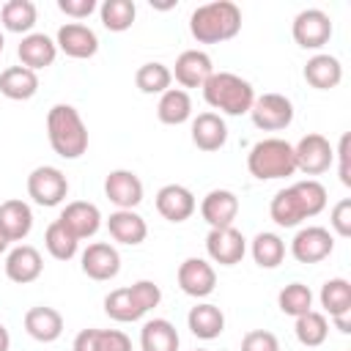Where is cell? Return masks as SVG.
<instances>
[{
	"mask_svg": "<svg viewBox=\"0 0 351 351\" xmlns=\"http://www.w3.org/2000/svg\"><path fill=\"white\" fill-rule=\"evenodd\" d=\"M241 30V8L230 0H214L197 5L189 16V33L197 44H222L239 36Z\"/></svg>",
	"mask_w": 351,
	"mask_h": 351,
	"instance_id": "1",
	"label": "cell"
},
{
	"mask_svg": "<svg viewBox=\"0 0 351 351\" xmlns=\"http://www.w3.org/2000/svg\"><path fill=\"white\" fill-rule=\"evenodd\" d=\"M47 137L60 159H80L88 151V126L77 107L52 104L47 112Z\"/></svg>",
	"mask_w": 351,
	"mask_h": 351,
	"instance_id": "2",
	"label": "cell"
},
{
	"mask_svg": "<svg viewBox=\"0 0 351 351\" xmlns=\"http://www.w3.org/2000/svg\"><path fill=\"white\" fill-rule=\"evenodd\" d=\"M203 99L211 110L225 115H244L255 101V88L250 80L233 71H214L203 85Z\"/></svg>",
	"mask_w": 351,
	"mask_h": 351,
	"instance_id": "3",
	"label": "cell"
},
{
	"mask_svg": "<svg viewBox=\"0 0 351 351\" xmlns=\"http://www.w3.org/2000/svg\"><path fill=\"white\" fill-rule=\"evenodd\" d=\"M162 302V291L154 280H137L134 285L115 288L104 296V313L118 324H134Z\"/></svg>",
	"mask_w": 351,
	"mask_h": 351,
	"instance_id": "4",
	"label": "cell"
},
{
	"mask_svg": "<svg viewBox=\"0 0 351 351\" xmlns=\"http://www.w3.org/2000/svg\"><path fill=\"white\" fill-rule=\"evenodd\" d=\"M247 170L258 181H274L288 178L296 173L293 145L282 137H263L258 140L247 154Z\"/></svg>",
	"mask_w": 351,
	"mask_h": 351,
	"instance_id": "5",
	"label": "cell"
},
{
	"mask_svg": "<svg viewBox=\"0 0 351 351\" xmlns=\"http://www.w3.org/2000/svg\"><path fill=\"white\" fill-rule=\"evenodd\" d=\"M69 195V178L63 176L60 167H52V165H38L30 170L27 176V197L36 203V206H44V208H52V206H60Z\"/></svg>",
	"mask_w": 351,
	"mask_h": 351,
	"instance_id": "6",
	"label": "cell"
},
{
	"mask_svg": "<svg viewBox=\"0 0 351 351\" xmlns=\"http://www.w3.org/2000/svg\"><path fill=\"white\" fill-rule=\"evenodd\" d=\"M250 118L263 132H282L293 123V101L282 93L255 96V101L250 107Z\"/></svg>",
	"mask_w": 351,
	"mask_h": 351,
	"instance_id": "7",
	"label": "cell"
},
{
	"mask_svg": "<svg viewBox=\"0 0 351 351\" xmlns=\"http://www.w3.org/2000/svg\"><path fill=\"white\" fill-rule=\"evenodd\" d=\"M291 36L302 49H321L332 38V19L321 8H304L293 16Z\"/></svg>",
	"mask_w": 351,
	"mask_h": 351,
	"instance_id": "8",
	"label": "cell"
},
{
	"mask_svg": "<svg viewBox=\"0 0 351 351\" xmlns=\"http://www.w3.org/2000/svg\"><path fill=\"white\" fill-rule=\"evenodd\" d=\"M293 159H296V170H302L304 176H321L332 167L335 148L324 134L310 132L293 145Z\"/></svg>",
	"mask_w": 351,
	"mask_h": 351,
	"instance_id": "9",
	"label": "cell"
},
{
	"mask_svg": "<svg viewBox=\"0 0 351 351\" xmlns=\"http://www.w3.org/2000/svg\"><path fill=\"white\" fill-rule=\"evenodd\" d=\"M332 250H335V236L321 225L299 228L296 236L291 239V255L299 263H321L332 255Z\"/></svg>",
	"mask_w": 351,
	"mask_h": 351,
	"instance_id": "10",
	"label": "cell"
},
{
	"mask_svg": "<svg viewBox=\"0 0 351 351\" xmlns=\"http://www.w3.org/2000/svg\"><path fill=\"white\" fill-rule=\"evenodd\" d=\"M206 252H208L211 263L236 266V263H241V258L247 252V239L233 225L230 228H211L206 236Z\"/></svg>",
	"mask_w": 351,
	"mask_h": 351,
	"instance_id": "11",
	"label": "cell"
},
{
	"mask_svg": "<svg viewBox=\"0 0 351 351\" xmlns=\"http://www.w3.org/2000/svg\"><path fill=\"white\" fill-rule=\"evenodd\" d=\"M178 288L192 299H206L217 288V271L206 258H186L178 266Z\"/></svg>",
	"mask_w": 351,
	"mask_h": 351,
	"instance_id": "12",
	"label": "cell"
},
{
	"mask_svg": "<svg viewBox=\"0 0 351 351\" xmlns=\"http://www.w3.org/2000/svg\"><path fill=\"white\" fill-rule=\"evenodd\" d=\"M55 47L69 58L88 60V58H93L99 52V36L82 22H66V25L58 27Z\"/></svg>",
	"mask_w": 351,
	"mask_h": 351,
	"instance_id": "13",
	"label": "cell"
},
{
	"mask_svg": "<svg viewBox=\"0 0 351 351\" xmlns=\"http://www.w3.org/2000/svg\"><path fill=\"white\" fill-rule=\"evenodd\" d=\"M58 222H60L77 241H82V239H90V236L99 233V228H101V211H99L96 203L71 200V203H66V208L60 211Z\"/></svg>",
	"mask_w": 351,
	"mask_h": 351,
	"instance_id": "14",
	"label": "cell"
},
{
	"mask_svg": "<svg viewBox=\"0 0 351 351\" xmlns=\"http://www.w3.org/2000/svg\"><path fill=\"white\" fill-rule=\"evenodd\" d=\"M104 195L115 208H134L143 203V181L134 170H110L104 178Z\"/></svg>",
	"mask_w": 351,
	"mask_h": 351,
	"instance_id": "15",
	"label": "cell"
},
{
	"mask_svg": "<svg viewBox=\"0 0 351 351\" xmlns=\"http://www.w3.org/2000/svg\"><path fill=\"white\" fill-rule=\"evenodd\" d=\"M170 74L176 77V82L186 90V88H203L206 80L214 74V63L208 58V52L203 49H184L176 58V66L170 69Z\"/></svg>",
	"mask_w": 351,
	"mask_h": 351,
	"instance_id": "16",
	"label": "cell"
},
{
	"mask_svg": "<svg viewBox=\"0 0 351 351\" xmlns=\"http://www.w3.org/2000/svg\"><path fill=\"white\" fill-rule=\"evenodd\" d=\"M156 211L162 219L167 222H186L195 208H197V200L195 195L184 186V184H165L159 192H156Z\"/></svg>",
	"mask_w": 351,
	"mask_h": 351,
	"instance_id": "17",
	"label": "cell"
},
{
	"mask_svg": "<svg viewBox=\"0 0 351 351\" xmlns=\"http://www.w3.org/2000/svg\"><path fill=\"white\" fill-rule=\"evenodd\" d=\"M80 261H82V271H85L90 280H96V282H107V280L118 277V271H121V255H118V250H115L112 244H107V241H93V244H88Z\"/></svg>",
	"mask_w": 351,
	"mask_h": 351,
	"instance_id": "18",
	"label": "cell"
},
{
	"mask_svg": "<svg viewBox=\"0 0 351 351\" xmlns=\"http://www.w3.org/2000/svg\"><path fill=\"white\" fill-rule=\"evenodd\" d=\"M44 271V261L41 252L30 244H16L8 255H5V277L16 285H27L33 280H38Z\"/></svg>",
	"mask_w": 351,
	"mask_h": 351,
	"instance_id": "19",
	"label": "cell"
},
{
	"mask_svg": "<svg viewBox=\"0 0 351 351\" xmlns=\"http://www.w3.org/2000/svg\"><path fill=\"white\" fill-rule=\"evenodd\" d=\"M200 217L208 222V228H230L239 217V197L230 189H211L200 200Z\"/></svg>",
	"mask_w": 351,
	"mask_h": 351,
	"instance_id": "20",
	"label": "cell"
},
{
	"mask_svg": "<svg viewBox=\"0 0 351 351\" xmlns=\"http://www.w3.org/2000/svg\"><path fill=\"white\" fill-rule=\"evenodd\" d=\"M16 55H19V66L38 71V69H47L55 63L58 47H55V38H49L47 33H27V36H22V41L16 47Z\"/></svg>",
	"mask_w": 351,
	"mask_h": 351,
	"instance_id": "21",
	"label": "cell"
},
{
	"mask_svg": "<svg viewBox=\"0 0 351 351\" xmlns=\"http://www.w3.org/2000/svg\"><path fill=\"white\" fill-rule=\"evenodd\" d=\"M192 143L206 151L214 154L219 148H225L228 143V123L219 112H200L192 118Z\"/></svg>",
	"mask_w": 351,
	"mask_h": 351,
	"instance_id": "22",
	"label": "cell"
},
{
	"mask_svg": "<svg viewBox=\"0 0 351 351\" xmlns=\"http://www.w3.org/2000/svg\"><path fill=\"white\" fill-rule=\"evenodd\" d=\"M107 230H110L112 241L126 244V247H137L148 236V225H145V219L134 208H118V211H112L107 217Z\"/></svg>",
	"mask_w": 351,
	"mask_h": 351,
	"instance_id": "23",
	"label": "cell"
},
{
	"mask_svg": "<svg viewBox=\"0 0 351 351\" xmlns=\"http://www.w3.org/2000/svg\"><path fill=\"white\" fill-rule=\"evenodd\" d=\"M25 332L38 343H55L63 335V315L47 304L30 307L25 313Z\"/></svg>",
	"mask_w": 351,
	"mask_h": 351,
	"instance_id": "24",
	"label": "cell"
},
{
	"mask_svg": "<svg viewBox=\"0 0 351 351\" xmlns=\"http://www.w3.org/2000/svg\"><path fill=\"white\" fill-rule=\"evenodd\" d=\"M0 230L8 241H22L33 230V211L25 200L11 197L0 203Z\"/></svg>",
	"mask_w": 351,
	"mask_h": 351,
	"instance_id": "25",
	"label": "cell"
},
{
	"mask_svg": "<svg viewBox=\"0 0 351 351\" xmlns=\"http://www.w3.org/2000/svg\"><path fill=\"white\" fill-rule=\"evenodd\" d=\"M304 80L307 85H313L315 90H332L340 85L343 80V66L335 55H326V52H318L313 55L307 63H304Z\"/></svg>",
	"mask_w": 351,
	"mask_h": 351,
	"instance_id": "26",
	"label": "cell"
},
{
	"mask_svg": "<svg viewBox=\"0 0 351 351\" xmlns=\"http://www.w3.org/2000/svg\"><path fill=\"white\" fill-rule=\"evenodd\" d=\"M269 214H271V219H274L280 228H296V225H302V222L307 219L304 203H302L299 192L293 189V184L285 186V189H280V192L271 197Z\"/></svg>",
	"mask_w": 351,
	"mask_h": 351,
	"instance_id": "27",
	"label": "cell"
},
{
	"mask_svg": "<svg viewBox=\"0 0 351 351\" xmlns=\"http://www.w3.org/2000/svg\"><path fill=\"white\" fill-rule=\"evenodd\" d=\"M186 326H189V332H192L195 337H200V340H214V337H219V335L225 332V315H222V310H219L217 304L200 302V304H195V307L189 310Z\"/></svg>",
	"mask_w": 351,
	"mask_h": 351,
	"instance_id": "28",
	"label": "cell"
},
{
	"mask_svg": "<svg viewBox=\"0 0 351 351\" xmlns=\"http://www.w3.org/2000/svg\"><path fill=\"white\" fill-rule=\"evenodd\" d=\"M0 93L11 101H27L38 93V74L25 66H8L0 74Z\"/></svg>",
	"mask_w": 351,
	"mask_h": 351,
	"instance_id": "29",
	"label": "cell"
},
{
	"mask_svg": "<svg viewBox=\"0 0 351 351\" xmlns=\"http://www.w3.org/2000/svg\"><path fill=\"white\" fill-rule=\"evenodd\" d=\"M156 118L167 126H181L192 118V99L184 88H167L162 96H159V104H156Z\"/></svg>",
	"mask_w": 351,
	"mask_h": 351,
	"instance_id": "30",
	"label": "cell"
},
{
	"mask_svg": "<svg viewBox=\"0 0 351 351\" xmlns=\"http://www.w3.org/2000/svg\"><path fill=\"white\" fill-rule=\"evenodd\" d=\"M178 332L167 318H151L140 329L143 351H178Z\"/></svg>",
	"mask_w": 351,
	"mask_h": 351,
	"instance_id": "31",
	"label": "cell"
},
{
	"mask_svg": "<svg viewBox=\"0 0 351 351\" xmlns=\"http://www.w3.org/2000/svg\"><path fill=\"white\" fill-rule=\"evenodd\" d=\"M318 302L324 307V313H329V318L337 315H348L351 313V282L346 277H332L321 285Z\"/></svg>",
	"mask_w": 351,
	"mask_h": 351,
	"instance_id": "32",
	"label": "cell"
},
{
	"mask_svg": "<svg viewBox=\"0 0 351 351\" xmlns=\"http://www.w3.org/2000/svg\"><path fill=\"white\" fill-rule=\"evenodd\" d=\"M38 19V11H36V3L30 0H8L3 8H0V25L8 30V33H30L33 25Z\"/></svg>",
	"mask_w": 351,
	"mask_h": 351,
	"instance_id": "33",
	"label": "cell"
},
{
	"mask_svg": "<svg viewBox=\"0 0 351 351\" xmlns=\"http://www.w3.org/2000/svg\"><path fill=\"white\" fill-rule=\"evenodd\" d=\"M293 335H296V340H299L302 346H307V348H318V346H324L326 337H329V321H326L324 313L310 310V313H304V315L296 318V324H293Z\"/></svg>",
	"mask_w": 351,
	"mask_h": 351,
	"instance_id": "34",
	"label": "cell"
},
{
	"mask_svg": "<svg viewBox=\"0 0 351 351\" xmlns=\"http://www.w3.org/2000/svg\"><path fill=\"white\" fill-rule=\"evenodd\" d=\"M250 252H252V261L261 266V269H277L285 258V241L277 236V233H258L250 244Z\"/></svg>",
	"mask_w": 351,
	"mask_h": 351,
	"instance_id": "35",
	"label": "cell"
},
{
	"mask_svg": "<svg viewBox=\"0 0 351 351\" xmlns=\"http://www.w3.org/2000/svg\"><path fill=\"white\" fill-rule=\"evenodd\" d=\"M99 16H101V25L110 33H123L134 25L137 5L132 0H104L99 5Z\"/></svg>",
	"mask_w": 351,
	"mask_h": 351,
	"instance_id": "36",
	"label": "cell"
},
{
	"mask_svg": "<svg viewBox=\"0 0 351 351\" xmlns=\"http://www.w3.org/2000/svg\"><path fill=\"white\" fill-rule=\"evenodd\" d=\"M173 82V74L165 63L159 60H151V63H143L137 71H134V85L143 90V93H165Z\"/></svg>",
	"mask_w": 351,
	"mask_h": 351,
	"instance_id": "37",
	"label": "cell"
},
{
	"mask_svg": "<svg viewBox=\"0 0 351 351\" xmlns=\"http://www.w3.org/2000/svg\"><path fill=\"white\" fill-rule=\"evenodd\" d=\"M277 304H280V310H282L285 315L299 318V315H304V313L313 310V291H310L304 282H288V285L280 291Z\"/></svg>",
	"mask_w": 351,
	"mask_h": 351,
	"instance_id": "38",
	"label": "cell"
},
{
	"mask_svg": "<svg viewBox=\"0 0 351 351\" xmlns=\"http://www.w3.org/2000/svg\"><path fill=\"white\" fill-rule=\"evenodd\" d=\"M44 247H47V252H49L55 261H71V258L77 255L80 241L55 219V222L47 228V233H44Z\"/></svg>",
	"mask_w": 351,
	"mask_h": 351,
	"instance_id": "39",
	"label": "cell"
},
{
	"mask_svg": "<svg viewBox=\"0 0 351 351\" xmlns=\"http://www.w3.org/2000/svg\"><path fill=\"white\" fill-rule=\"evenodd\" d=\"M293 189L299 192L307 217H318V214L326 208V200H329V197H326V186H324L321 181H315V178H304V181H296Z\"/></svg>",
	"mask_w": 351,
	"mask_h": 351,
	"instance_id": "40",
	"label": "cell"
},
{
	"mask_svg": "<svg viewBox=\"0 0 351 351\" xmlns=\"http://www.w3.org/2000/svg\"><path fill=\"white\" fill-rule=\"evenodd\" d=\"M96 351H132V340L121 329H99L96 332Z\"/></svg>",
	"mask_w": 351,
	"mask_h": 351,
	"instance_id": "41",
	"label": "cell"
},
{
	"mask_svg": "<svg viewBox=\"0 0 351 351\" xmlns=\"http://www.w3.org/2000/svg\"><path fill=\"white\" fill-rule=\"evenodd\" d=\"M241 351H280V340L269 329H252L244 335Z\"/></svg>",
	"mask_w": 351,
	"mask_h": 351,
	"instance_id": "42",
	"label": "cell"
},
{
	"mask_svg": "<svg viewBox=\"0 0 351 351\" xmlns=\"http://www.w3.org/2000/svg\"><path fill=\"white\" fill-rule=\"evenodd\" d=\"M329 225H332V230L340 239H348L351 236V200L348 197H343V200L335 203V208L329 214Z\"/></svg>",
	"mask_w": 351,
	"mask_h": 351,
	"instance_id": "43",
	"label": "cell"
},
{
	"mask_svg": "<svg viewBox=\"0 0 351 351\" xmlns=\"http://www.w3.org/2000/svg\"><path fill=\"white\" fill-rule=\"evenodd\" d=\"M58 8L66 14V16H71V19H88L99 5H96V0H58Z\"/></svg>",
	"mask_w": 351,
	"mask_h": 351,
	"instance_id": "44",
	"label": "cell"
},
{
	"mask_svg": "<svg viewBox=\"0 0 351 351\" xmlns=\"http://www.w3.org/2000/svg\"><path fill=\"white\" fill-rule=\"evenodd\" d=\"M348 145H351V134L346 132V134L340 137V143H337V151H335V156H337V162H340V170H337V176H340L343 186H351V167H348V159H351V154H348Z\"/></svg>",
	"mask_w": 351,
	"mask_h": 351,
	"instance_id": "45",
	"label": "cell"
},
{
	"mask_svg": "<svg viewBox=\"0 0 351 351\" xmlns=\"http://www.w3.org/2000/svg\"><path fill=\"white\" fill-rule=\"evenodd\" d=\"M96 332L99 329H82L74 343H71V351H96Z\"/></svg>",
	"mask_w": 351,
	"mask_h": 351,
	"instance_id": "46",
	"label": "cell"
},
{
	"mask_svg": "<svg viewBox=\"0 0 351 351\" xmlns=\"http://www.w3.org/2000/svg\"><path fill=\"white\" fill-rule=\"evenodd\" d=\"M348 315H351V313H348ZM348 315H337V318H332V324H335L343 335H348V332H351V321H348Z\"/></svg>",
	"mask_w": 351,
	"mask_h": 351,
	"instance_id": "47",
	"label": "cell"
},
{
	"mask_svg": "<svg viewBox=\"0 0 351 351\" xmlns=\"http://www.w3.org/2000/svg\"><path fill=\"white\" fill-rule=\"evenodd\" d=\"M11 348V335H8V329L0 324V351H8Z\"/></svg>",
	"mask_w": 351,
	"mask_h": 351,
	"instance_id": "48",
	"label": "cell"
},
{
	"mask_svg": "<svg viewBox=\"0 0 351 351\" xmlns=\"http://www.w3.org/2000/svg\"><path fill=\"white\" fill-rule=\"evenodd\" d=\"M8 244H11V241H8V239H5V233L0 230V255H3L5 250H8Z\"/></svg>",
	"mask_w": 351,
	"mask_h": 351,
	"instance_id": "49",
	"label": "cell"
},
{
	"mask_svg": "<svg viewBox=\"0 0 351 351\" xmlns=\"http://www.w3.org/2000/svg\"><path fill=\"white\" fill-rule=\"evenodd\" d=\"M3 47H5V36H3V30H0V52H3Z\"/></svg>",
	"mask_w": 351,
	"mask_h": 351,
	"instance_id": "50",
	"label": "cell"
},
{
	"mask_svg": "<svg viewBox=\"0 0 351 351\" xmlns=\"http://www.w3.org/2000/svg\"><path fill=\"white\" fill-rule=\"evenodd\" d=\"M195 351H206V348H195Z\"/></svg>",
	"mask_w": 351,
	"mask_h": 351,
	"instance_id": "51",
	"label": "cell"
}]
</instances>
